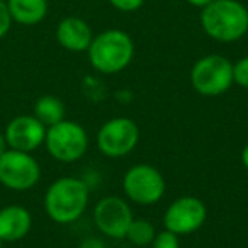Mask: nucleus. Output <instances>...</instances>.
Wrapping results in <instances>:
<instances>
[{"label":"nucleus","mask_w":248,"mask_h":248,"mask_svg":"<svg viewBox=\"0 0 248 248\" xmlns=\"http://www.w3.org/2000/svg\"><path fill=\"white\" fill-rule=\"evenodd\" d=\"M201 22L211 38L231 43L248 31V11L236 0H213L204 7Z\"/></svg>","instance_id":"f257e3e1"},{"label":"nucleus","mask_w":248,"mask_h":248,"mask_svg":"<svg viewBox=\"0 0 248 248\" xmlns=\"http://www.w3.org/2000/svg\"><path fill=\"white\" fill-rule=\"evenodd\" d=\"M89 204V187L73 177H65L53 184L45 197L48 216L56 223H73L78 219Z\"/></svg>","instance_id":"f03ea898"},{"label":"nucleus","mask_w":248,"mask_h":248,"mask_svg":"<svg viewBox=\"0 0 248 248\" xmlns=\"http://www.w3.org/2000/svg\"><path fill=\"white\" fill-rule=\"evenodd\" d=\"M135 46L126 32L106 31L89 46V58L92 66L100 73H117L128 66L133 58Z\"/></svg>","instance_id":"7ed1b4c3"},{"label":"nucleus","mask_w":248,"mask_h":248,"mask_svg":"<svg viewBox=\"0 0 248 248\" xmlns=\"http://www.w3.org/2000/svg\"><path fill=\"white\" fill-rule=\"evenodd\" d=\"M45 141L53 158L66 163L82 158L89 146L85 129L72 121H60L49 126Z\"/></svg>","instance_id":"20e7f679"},{"label":"nucleus","mask_w":248,"mask_h":248,"mask_svg":"<svg viewBox=\"0 0 248 248\" xmlns=\"http://www.w3.org/2000/svg\"><path fill=\"white\" fill-rule=\"evenodd\" d=\"M190 80L202 95H219L233 83V65L219 55L204 56L194 65Z\"/></svg>","instance_id":"39448f33"},{"label":"nucleus","mask_w":248,"mask_h":248,"mask_svg":"<svg viewBox=\"0 0 248 248\" xmlns=\"http://www.w3.org/2000/svg\"><path fill=\"white\" fill-rule=\"evenodd\" d=\"M41 170L31 155L19 150H5L0 155V182L14 190H28L39 180Z\"/></svg>","instance_id":"423d86ee"},{"label":"nucleus","mask_w":248,"mask_h":248,"mask_svg":"<svg viewBox=\"0 0 248 248\" xmlns=\"http://www.w3.org/2000/svg\"><path fill=\"white\" fill-rule=\"evenodd\" d=\"M140 138V129L131 119L117 117L106 123L97 136V145L100 152L107 156H124L136 146Z\"/></svg>","instance_id":"0eeeda50"},{"label":"nucleus","mask_w":248,"mask_h":248,"mask_svg":"<svg viewBox=\"0 0 248 248\" xmlns=\"http://www.w3.org/2000/svg\"><path fill=\"white\" fill-rule=\"evenodd\" d=\"M124 192L138 204H153L165 192V180L155 167L136 165L124 177Z\"/></svg>","instance_id":"6e6552de"},{"label":"nucleus","mask_w":248,"mask_h":248,"mask_svg":"<svg viewBox=\"0 0 248 248\" xmlns=\"http://www.w3.org/2000/svg\"><path fill=\"white\" fill-rule=\"evenodd\" d=\"M95 224L104 234L112 238H126L129 224L133 221L131 209L119 197H106L95 206L93 213Z\"/></svg>","instance_id":"1a4fd4ad"},{"label":"nucleus","mask_w":248,"mask_h":248,"mask_svg":"<svg viewBox=\"0 0 248 248\" xmlns=\"http://www.w3.org/2000/svg\"><path fill=\"white\" fill-rule=\"evenodd\" d=\"M206 219V207L196 197L177 199L165 214V226L175 234H187L199 230Z\"/></svg>","instance_id":"9d476101"},{"label":"nucleus","mask_w":248,"mask_h":248,"mask_svg":"<svg viewBox=\"0 0 248 248\" xmlns=\"http://www.w3.org/2000/svg\"><path fill=\"white\" fill-rule=\"evenodd\" d=\"M46 138L45 124L34 116H19L9 123L5 129V141L12 150L32 152Z\"/></svg>","instance_id":"9b49d317"},{"label":"nucleus","mask_w":248,"mask_h":248,"mask_svg":"<svg viewBox=\"0 0 248 248\" xmlns=\"http://www.w3.org/2000/svg\"><path fill=\"white\" fill-rule=\"evenodd\" d=\"M31 214L22 206H7L0 211V240H22L31 230Z\"/></svg>","instance_id":"f8f14e48"},{"label":"nucleus","mask_w":248,"mask_h":248,"mask_svg":"<svg viewBox=\"0 0 248 248\" xmlns=\"http://www.w3.org/2000/svg\"><path fill=\"white\" fill-rule=\"evenodd\" d=\"M56 38L60 45L70 51H85L92 43V32L85 21L78 17H66L58 24Z\"/></svg>","instance_id":"ddd939ff"},{"label":"nucleus","mask_w":248,"mask_h":248,"mask_svg":"<svg viewBox=\"0 0 248 248\" xmlns=\"http://www.w3.org/2000/svg\"><path fill=\"white\" fill-rule=\"evenodd\" d=\"M12 21L22 26H34L46 17L48 2L46 0H7Z\"/></svg>","instance_id":"4468645a"},{"label":"nucleus","mask_w":248,"mask_h":248,"mask_svg":"<svg viewBox=\"0 0 248 248\" xmlns=\"http://www.w3.org/2000/svg\"><path fill=\"white\" fill-rule=\"evenodd\" d=\"M63 114H65V107L62 100L55 95L41 97L34 106V117L41 121L45 126H53L63 121Z\"/></svg>","instance_id":"2eb2a0df"},{"label":"nucleus","mask_w":248,"mask_h":248,"mask_svg":"<svg viewBox=\"0 0 248 248\" xmlns=\"http://www.w3.org/2000/svg\"><path fill=\"white\" fill-rule=\"evenodd\" d=\"M126 236L129 241H133L135 245H148L155 240V228L150 221L146 219H133L129 224Z\"/></svg>","instance_id":"dca6fc26"},{"label":"nucleus","mask_w":248,"mask_h":248,"mask_svg":"<svg viewBox=\"0 0 248 248\" xmlns=\"http://www.w3.org/2000/svg\"><path fill=\"white\" fill-rule=\"evenodd\" d=\"M233 80L240 87L248 89V58H243L233 66Z\"/></svg>","instance_id":"f3484780"},{"label":"nucleus","mask_w":248,"mask_h":248,"mask_svg":"<svg viewBox=\"0 0 248 248\" xmlns=\"http://www.w3.org/2000/svg\"><path fill=\"white\" fill-rule=\"evenodd\" d=\"M153 248H179V238L172 231H163L153 240Z\"/></svg>","instance_id":"a211bd4d"},{"label":"nucleus","mask_w":248,"mask_h":248,"mask_svg":"<svg viewBox=\"0 0 248 248\" xmlns=\"http://www.w3.org/2000/svg\"><path fill=\"white\" fill-rule=\"evenodd\" d=\"M11 26H12V16L9 12L7 2L0 0V39L11 31Z\"/></svg>","instance_id":"6ab92c4d"},{"label":"nucleus","mask_w":248,"mask_h":248,"mask_svg":"<svg viewBox=\"0 0 248 248\" xmlns=\"http://www.w3.org/2000/svg\"><path fill=\"white\" fill-rule=\"evenodd\" d=\"M110 4L114 7H117L119 11H124V12H131V11H136L143 5L145 0H109Z\"/></svg>","instance_id":"aec40b11"},{"label":"nucleus","mask_w":248,"mask_h":248,"mask_svg":"<svg viewBox=\"0 0 248 248\" xmlns=\"http://www.w3.org/2000/svg\"><path fill=\"white\" fill-rule=\"evenodd\" d=\"M80 248H106V245L100 240H97V238H89V240H85L80 245Z\"/></svg>","instance_id":"412c9836"},{"label":"nucleus","mask_w":248,"mask_h":248,"mask_svg":"<svg viewBox=\"0 0 248 248\" xmlns=\"http://www.w3.org/2000/svg\"><path fill=\"white\" fill-rule=\"evenodd\" d=\"M189 4H192V5H196V7H206L209 2H213V0H187Z\"/></svg>","instance_id":"4be33fe9"},{"label":"nucleus","mask_w":248,"mask_h":248,"mask_svg":"<svg viewBox=\"0 0 248 248\" xmlns=\"http://www.w3.org/2000/svg\"><path fill=\"white\" fill-rule=\"evenodd\" d=\"M5 145H7V141H5V136L0 133V155L5 152Z\"/></svg>","instance_id":"5701e85b"},{"label":"nucleus","mask_w":248,"mask_h":248,"mask_svg":"<svg viewBox=\"0 0 248 248\" xmlns=\"http://www.w3.org/2000/svg\"><path fill=\"white\" fill-rule=\"evenodd\" d=\"M241 158H243V163H245V167H247V169H248V145L245 146L243 153H241Z\"/></svg>","instance_id":"b1692460"},{"label":"nucleus","mask_w":248,"mask_h":248,"mask_svg":"<svg viewBox=\"0 0 248 248\" xmlns=\"http://www.w3.org/2000/svg\"><path fill=\"white\" fill-rule=\"evenodd\" d=\"M2 243H4V241H2V240H0V248H2Z\"/></svg>","instance_id":"393cba45"}]
</instances>
